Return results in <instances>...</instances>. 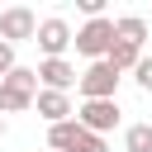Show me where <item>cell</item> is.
Instances as JSON below:
<instances>
[{
	"mask_svg": "<svg viewBox=\"0 0 152 152\" xmlns=\"http://www.w3.org/2000/svg\"><path fill=\"white\" fill-rule=\"evenodd\" d=\"M71 152H109V147H104V138H95V133H86V128H81V133H76V142H71Z\"/></svg>",
	"mask_w": 152,
	"mask_h": 152,
	"instance_id": "4fadbf2b",
	"label": "cell"
},
{
	"mask_svg": "<svg viewBox=\"0 0 152 152\" xmlns=\"http://www.w3.org/2000/svg\"><path fill=\"white\" fill-rule=\"evenodd\" d=\"M33 43H38L48 57H62V52H66V43H71L66 19H43V24H38V33H33Z\"/></svg>",
	"mask_w": 152,
	"mask_h": 152,
	"instance_id": "52a82bcc",
	"label": "cell"
},
{
	"mask_svg": "<svg viewBox=\"0 0 152 152\" xmlns=\"http://www.w3.org/2000/svg\"><path fill=\"white\" fill-rule=\"evenodd\" d=\"M38 100V71L28 66H14L5 81H0V114H19Z\"/></svg>",
	"mask_w": 152,
	"mask_h": 152,
	"instance_id": "6da1fadb",
	"label": "cell"
},
{
	"mask_svg": "<svg viewBox=\"0 0 152 152\" xmlns=\"http://www.w3.org/2000/svg\"><path fill=\"white\" fill-rule=\"evenodd\" d=\"M76 5H81V14H90V19L104 14V0H76Z\"/></svg>",
	"mask_w": 152,
	"mask_h": 152,
	"instance_id": "2e32d148",
	"label": "cell"
},
{
	"mask_svg": "<svg viewBox=\"0 0 152 152\" xmlns=\"http://www.w3.org/2000/svg\"><path fill=\"white\" fill-rule=\"evenodd\" d=\"M76 133H81V124H76V119H66V124H52V128H48V142H52V152H71Z\"/></svg>",
	"mask_w": 152,
	"mask_h": 152,
	"instance_id": "8fae6325",
	"label": "cell"
},
{
	"mask_svg": "<svg viewBox=\"0 0 152 152\" xmlns=\"http://www.w3.org/2000/svg\"><path fill=\"white\" fill-rule=\"evenodd\" d=\"M38 114L48 119V128H52V124H66V114H71V100H66L62 90H38Z\"/></svg>",
	"mask_w": 152,
	"mask_h": 152,
	"instance_id": "ba28073f",
	"label": "cell"
},
{
	"mask_svg": "<svg viewBox=\"0 0 152 152\" xmlns=\"http://www.w3.org/2000/svg\"><path fill=\"white\" fill-rule=\"evenodd\" d=\"M10 71H14V48H10V43H0V81H5Z\"/></svg>",
	"mask_w": 152,
	"mask_h": 152,
	"instance_id": "9a60e30c",
	"label": "cell"
},
{
	"mask_svg": "<svg viewBox=\"0 0 152 152\" xmlns=\"http://www.w3.org/2000/svg\"><path fill=\"white\" fill-rule=\"evenodd\" d=\"M114 38H119V43H133V48H142V38H147V24H142L138 14H128V19H114Z\"/></svg>",
	"mask_w": 152,
	"mask_h": 152,
	"instance_id": "30bf717a",
	"label": "cell"
},
{
	"mask_svg": "<svg viewBox=\"0 0 152 152\" xmlns=\"http://www.w3.org/2000/svg\"><path fill=\"white\" fill-rule=\"evenodd\" d=\"M76 114H81L76 124H81L86 133H95V138H104V133L119 124V104H114V100H86Z\"/></svg>",
	"mask_w": 152,
	"mask_h": 152,
	"instance_id": "277c9868",
	"label": "cell"
},
{
	"mask_svg": "<svg viewBox=\"0 0 152 152\" xmlns=\"http://www.w3.org/2000/svg\"><path fill=\"white\" fill-rule=\"evenodd\" d=\"M76 86H81V95H86V100H114L119 71H114L109 62H90V66L76 76Z\"/></svg>",
	"mask_w": 152,
	"mask_h": 152,
	"instance_id": "3957f363",
	"label": "cell"
},
{
	"mask_svg": "<svg viewBox=\"0 0 152 152\" xmlns=\"http://www.w3.org/2000/svg\"><path fill=\"white\" fill-rule=\"evenodd\" d=\"M114 71H133L138 62H142V48H133V43H119L114 38V48H109V57H104Z\"/></svg>",
	"mask_w": 152,
	"mask_h": 152,
	"instance_id": "9c48e42d",
	"label": "cell"
},
{
	"mask_svg": "<svg viewBox=\"0 0 152 152\" xmlns=\"http://www.w3.org/2000/svg\"><path fill=\"white\" fill-rule=\"evenodd\" d=\"M0 138H5V119H0Z\"/></svg>",
	"mask_w": 152,
	"mask_h": 152,
	"instance_id": "e0dca14e",
	"label": "cell"
},
{
	"mask_svg": "<svg viewBox=\"0 0 152 152\" xmlns=\"http://www.w3.org/2000/svg\"><path fill=\"white\" fill-rule=\"evenodd\" d=\"M124 147L128 152H152V124H133L124 133Z\"/></svg>",
	"mask_w": 152,
	"mask_h": 152,
	"instance_id": "7c38bea8",
	"label": "cell"
},
{
	"mask_svg": "<svg viewBox=\"0 0 152 152\" xmlns=\"http://www.w3.org/2000/svg\"><path fill=\"white\" fill-rule=\"evenodd\" d=\"M71 43H76V52H81V57L104 62V57H109V48H114V19H104V14H100V19H86V28H81Z\"/></svg>",
	"mask_w": 152,
	"mask_h": 152,
	"instance_id": "7a4b0ae2",
	"label": "cell"
},
{
	"mask_svg": "<svg viewBox=\"0 0 152 152\" xmlns=\"http://www.w3.org/2000/svg\"><path fill=\"white\" fill-rule=\"evenodd\" d=\"M133 76H138V86H142V90H152V57H142V62L133 66Z\"/></svg>",
	"mask_w": 152,
	"mask_h": 152,
	"instance_id": "5bb4252c",
	"label": "cell"
},
{
	"mask_svg": "<svg viewBox=\"0 0 152 152\" xmlns=\"http://www.w3.org/2000/svg\"><path fill=\"white\" fill-rule=\"evenodd\" d=\"M38 81H43L48 90H62V95H66V90L76 86V66H71L66 57H43V62H38Z\"/></svg>",
	"mask_w": 152,
	"mask_h": 152,
	"instance_id": "8992f818",
	"label": "cell"
},
{
	"mask_svg": "<svg viewBox=\"0 0 152 152\" xmlns=\"http://www.w3.org/2000/svg\"><path fill=\"white\" fill-rule=\"evenodd\" d=\"M38 33V19H33V10H24V5H14V10H5L0 14V43H19V38H33Z\"/></svg>",
	"mask_w": 152,
	"mask_h": 152,
	"instance_id": "5b68a950",
	"label": "cell"
}]
</instances>
